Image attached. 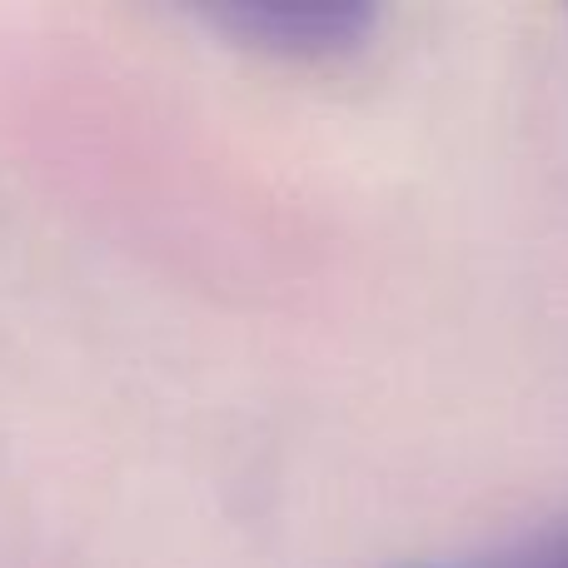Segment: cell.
Listing matches in <instances>:
<instances>
[{
    "instance_id": "6da1fadb",
    "label": "cell",
    "mask_w": 568,
    "mask_h": 568,
    "mask_svg": "<svg viewBox=\"0 0 568 568\" xmlns=\"http://www.w3.org/2000/svg\"><path fill=\"white\" fill-rule=\"evenodd\" d=\"M210 20L284 60H339L379 26L369 6H225L210 10Z\"/></svg>"
},
{
    "instance_id": "7a4b0ae2",
    "label": "cell",
    "mask_w": 568,
    "mask_h": 568,
    "mask_svg": "<svg viewBox=\"0 0 568 568\" xmlns=\"http://www.w3.org/2000/svg\"><path fill=\"white\" fill-rule=\"evenodd\" d=\"M419 568H568V524L534 539L504 544V549H484V554H464V559H444V564H419Z\"/></svg>"
}]
</instances>
